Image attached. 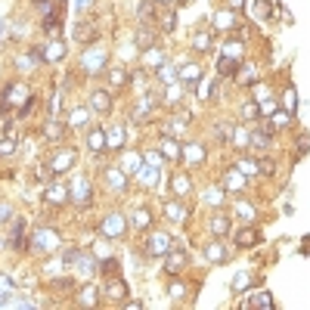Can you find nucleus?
I'll return each instance as SVG.
<instances>
[{
	"instance_id": "obj_16",
	"label": "nucleus",
	"mask_w": 310,
	"mask_h": 310,
	"mask_svg": "<svg viewBox=\"0 0 310 310\" xmlns=\"http://www.w3.org/2000/svg\"><path fill=\"white\" fill-rule=\"evenodd\" d=\"M183 159L192 162V165H202L205 162V146L202 143H186L183 146Z\"/></svg>"
},
{
	"instance_id": "obj_34",
	"label": "nucleus",
	"mask_w": 310,
	"mask_h": 310,
	"mask_svg": "<svg viewBox=\"0 0 310 310\" xmlns=\"http://www.w3.org/2000/svg\"><path fill=\"white\" fill-rule=\"evenodd\" d=\"M109 84H112V87H124V84H127V71H124V68H112V71H109Z\"/></svg>"
},
{
	"instance_id": "obj_8",
	"label": "nucleus",
	"mask_w": 310,
	"mask_h": 310,
	"mask_svg": "<svg viewBox=\"0 0 310 310\" xmlns=\"http://www.w3.org/2000/svg\"><path fill=\"white\" fill-rule=\"evenodd\" d=\"M171 192H174V199H189L192 180H189L186 174H174V177H171Z\"/></svg>"
},
{
	"instance_id": "obj_12",
	"label": "nucleus",
	"mask_w": 310,
	"mask_h": 310,
	"mask_svg": "<svg viewBox=\"0 0 310 310\" xmlns=\"http://www.w3.org/2000/svg\"><path fill=\"white\" fill-rule=\"evenodd\" d=\"M90 102H93V109H96L99 115H109V112H112V93L102 90V87L90 93Z\"/></svg>"
},
{
	"instance_id": "obj_52",
	"label": "nucleus",
	"mask_w": 310,
	"mask_h": 310,
	"mask_svg": "<svg viewBox=\"0 0 310 310\" xmlns=\"http://www.w3.org/2000/svg\"><path fill=\"white\" fill-rule=\"evenodd\" d=\"M183 295H186V289H183L180 282H174V286H171V298H183Z\"/></svg>"
},
{
	"instance_id": "obj_36",
	"label": "nucleus",
	"mask_w": 310,
	"mask_h": 310,
	"mask_svg": "<svg viewBox=\"0 0 310 310\" xmlns=\"http://www.w3.org/2000/svg\"><path fill=\"white\" fill-rule=\"evenodd\" d=\"M289 124H292V112H273L270 127H289Z\"/></svg>"
},
{
	"instance_id": "obj_44",
	"label": "nucleus",
	"mask_w": 310,
	"mask_h": 310,
	"mask_svg": "<svg viewBox=\"0 0 310 310\" xmlns=\"http://www.w3.org/2000/svg\"><path fill=\"white\" fill-rule=\"evenodd\" d=\"M174 19H177L174 13H165V16H159V25H162V31H174V25H177Z\"/></svg>"
},
{
	"instance_id": "obj_40",
	"label": "nucleus",
	"mask_w": 310,
	"mask_h": 310,
	"mask_svg": "<svg viewBox=\"0 0 310 310\" xmlns=\"http://www.w3.org/2000/svg\"><path fill=\"white\" fill-rule=\"evenodd\" d=\"M152 16H155V4H143L140 7V25H149Z\"/></svg>"
},
{
	"instance_id": "obj_21",
	"label": "nucleus",
	"mask_w": 310,
	"mask_h": 310,
	"mask_svg": "<svg viewBox=\"0 0 310 310\" xmlns=\"http://www.w3.org/2000/svg\"><path fill=\"white\" fill-rule=\"evenodd\" d=\"M245 307H273V298H270V292H251L248 298H245Z\"/></svg>"
},
{
	"instance_id": "obj_20",
	"label": "nucleus",
	"mask_w": 310,
	"mask_h": 310,
	"mask_svg": "<svg viewBox=\"0 0 310 310\" xmlns=\"http://www.w3.org/2000/svg\"><path fill=\"white\" fill-rule=\"evenodd\" d=\"M211 232H214V236H226V232H229V217L223 211L211 214Z\"/></svg>"
},
{
	"instance_id": "obj_15",
	"label": "nucleus",
	"mask_w": 310,
	"mask_h": 310,
	"mask_svg": "<svg viewBox=\"0 0 310 310\" xmlns=\"http://www.w3.org/2000/svg\"><path fill=\"white\" fill-rule=\"evenodd\" d=\"M257 242H261V232H257L254 226H245V229L236 232V245H239V248H254Z\"/></svg>"
},
{
	"instance_id": "obj_35",
	"label": "nucleus",
	"mask_w": 310,
	"mask_h": 310,
	"mask_svg": "<svg viewBox=\"0 0 310 310\" xmlns=\"http://www.w3.org/2000/svg\"><path fill=\"white\" fill-rule=\"evenodd\" d=\"M236 168L245 174V177H254V174H261V168H257V162H251V159H239L236 162Z\"/></svg>"
},
{
	"instance_id": "obj_24",
	"label": "nucleus",
	"mask_w": 310,
	"mask_h": 310,
	"mask_svg": "<svg viewBox=\"0 0 310 310\" xmlns=\"http://www.w3.org/2000/svg\"><path fill=\"white\" fill-rule=\"evenodd\" d=\"M62 134H65V124H59L56 118H50V121H47V127H44V137H47L50 143H59V140H62Z\"/></svg>"
},
{
	"instance_id": "obj_9",
	"label": "nucleus",
	"mask_w": 310,
	"mask_h": 310,
	"mask_svg": "<svg viewBox=\"0 0 310 310\" xmlns=\"http://www.w3.org/2000/svg\"><path fill=\"white\" fill-rule=\"evenodd\" d=\"M106 183H109L115 192H124V189H127V171H124V168H109V171H106Z\"/></svg>"
},
{
	"instance_id": "obj_18",
	"label": "nucleus",
	"mask_w": 310,
	"mask_h": 310,
	"mask_svg": "<svg viewBox=\"0 0 310 310\" xmlns=\"http://www.w3.org/2000/svg\"><path fill=\"white\" fill-rule=\"evenodd\" d=\"M131 226H137V229H149V226H152V211H149V208H134V214H131Z\"/></svg>"
},
{
	"instance_id": "obj_1",
	"label": "nucleus",
	"mask_w": 310,
	"mask_h": 310,
	"mask_svg": "<svg viewBox=\"0 0 310 310\" xmlns=\"http://www.w3.org/2000/svg\"><path fill=\"white\" fill-rule=\"evenodd\" d=\"M56 245H59V232H56V229H47V226H41V229H37L34 236H31V248H34V251H41V254L53 251Z\"/></svg>"
},
{
	"instance_id": "obj_56",
	"label": "nucleus",
	"mask_w": 310,
	"mask_h": 310,
	"mask_svg": "<svg viewBox=\"0 0 310 310\" xmlns=\"http://www.w3.org/2000/svg\"><path fill=\"white\" fill-rule=\"evenodd\" d=\"M155 4H171V0H155Z\"/></svg>"
},
{
	"instance_id": "obj_22",
	"label": "nucleus",
	"mask_w": 310,
	"mask_h": 310,
	"mask_svg": "<svg viewBox=\"0 0 310 310\" xmlns=\"http://www.w3.org/2000/svg\"><path fill=\"white\" fill-rule=\"evenodd\" d=\"M90 192H93V186L87 183V180H81V183H77V192H74V205L77 208H84V205H90Z\"/></svg>"
},
{
	"instance_id": "obj_23",
	"label": "nucleus",
	"mask_w": 310,
	"mask_h": 310,
	"mask_svg": "<svg viewBox=\"0 0 310 310\" xmlns=\"http://www.w3.org/2000/svg\"><path fill=\"white\" fill-rule=\"evenodd\" d=\"M106 146H109V143H106V134H102L99 127H93V131L87 134V149H90V152H102Z\"/></svg>"
},
{
	"instance_id": "obj_39",
	"label": "nucleus",
	"mask_w": 310,
	"mask_h": 310,
	"mask_svg": "<svg viewBox=\"0 0 310 310\" xmlns=\"http://www.w3.org/2000/svg\"><path fill=\"white\" fill-rule=\"evenodd\" d=\"M16 152V137H4V140H0V159H4V155H13Z\"/></svg>"
},
{
	"instance_id": "obj_27",
	"label": "nucleus",
	"mask_w": 310,
	"mask_h": 310,
	"mask_svg": "<svg viewBox=\"0 0 310 310\" xmlns=\"http://www.w3.org/2000/svg\"><path fill=\"white\" fill-rule=\"evenodd\" d=\"M146 56H143V68H155V65H162V59H165V53L162 50H155V47H149V50H143Z\"/></svg>"
},
{
	"instance_id": "obj_45",
	"label": "nucleus",
	"mask_w": 310,
	"mask_h": 310,
	"mask_svg": "<svg viewBox=\"0 0 310 310\" xmlns=\"http://www.w3.org/2000/svg\"><path fill=\"white\" fill-rule=\"evenodd\" d=\"M217 71L220 74H232V71H236V65H232V59H229V53L220 59V65H217Z\"/></svg>"
},
{
	"instance_id": "obj_5",
	"label": "nucleus",
	"mask_w": 310,
	"mask_h": 310,
	"mask_svg": "<svg viewBox=\"0 0 310 310\" xmlns=\"http://www.w3.org/2000/svg\"><path fill=\"white\" fill-rule=\"evenodd\" d=\"M186 264H189V254L183 251V248H171L168 254H165V270L171 276H180L183 270H186Z\"/></svg>"
},
{
	"instance_id": "obj_17",
	"label": "nucleus",
	"mask_w": 310,
	"mask_h": 310,
	"mask_svg": "<svg viewBox=\"0 0 310 310\" xmlns=\"http://www.w3.org/2000/svg\"><path fill=\"white\" fill-rule=\"evenodd\" d=\"M134 41H137V47H140V50H149V47H155V31H152V28H146V25H140V28H137V34H134Z\"/></svg>"
},
{
	"instance_id": "obj_33",
	"label": "nucleus",
	"mask_w": 310,
	"mask_h": 310,
	"mask_svg": "<svg viewBox=\"0 0 310 310\" xmlns=\"http://www.w3.org/2000/svg\"><path fill=\"white\" fill-rule=\"evenodd\" d=\"M87 118H90V112H87V109H74V112H71V118H68V127H84Z\"/></svg>"
},
{
	"instance_id": "obj_3",
	"label": "nucleus",
	"mask_w": 310,
	"mask_h": 310,
	"mask_svg": "<svg viewBox=\"0 0 310 310\" xmlns=\"http://www.w3.org/2000/svg\"><path fill=\"white\" fill-rule=\"evenodd\" d=\"M124 229H127V223H124L121 214H106L102 223H99V232H102L106 239H121V236H124Z\"/></svg>"
},
{
	"instance_id": "obj_26",
	"label": "nucleus",
	"mask_w": 310,
	"mask_h": 310,
	"mask_svg": "<svg viewBox=\"0 0 310 310\" xmlns=\"http://www.w3.org/2000/svg\"><path fill=\"white\" fill-rule=\"evenodd\" d=\"M62 56H65V44L62 41H50V47L44 50V62H56Z\"/></svg>"
},
{
	"instance_id": "obj_32",
	"label": "nucleus",
	"mask_w": 310,
	"mask_h": 310,
	"mask_svg": "<svg viewBox=\"0 0 310 310\" xmlns=\"http://www.w3.org/2000/svg\"><path fill=\"white\" fill-rule=\"evenodd\" d=\"M74 37H77V41H84V37H87V41H93V37H96V28H93V22H81V25L74 28Z\"/></svg>"
},
{
	"instance_id": "obj_41",
	"label": "nucleus",
	"mask_w": 310,
	"mask_h": 310,
	"mask_svg": "<svg viewBox=\"0 0 310 310\" xmlns=\"http://www.w3.org/2000/svg\"><path fill=\"white\" fill-rule=\"evenodd\" d=\"M99 270H102L106 276H118V261L109 257V261H102V264H99Z\"/></svg>"
},
{
	"instance_id": "obj_50",
	"label": "nucleus",
	"mask_w": 310,
	"mask_h": 310,
	"mask_svg": "<svg viewBox=\"0 0 310 310\" xmlns=\"http://www.w3.org/2000/svg\"><path fill=\"white\" fill-rule=\"evenodd\" d=\"M146 162H149L152 168H162V155H159V152H149V155H146Z\"/></svg>"
},
{
	"instance_id": "obj_31",
	"label": "nucleus",
	"mask_w": 310,
	"mask_h": 310,
	"mask_svg": "<svg viewBox=\"0 0 310 310\" xmlns=\"http://www.w3.org/2000/svg\"><path fill=\"white\" fill-rule=\"evenodd\" d=\"M199 77H202V68H199V65H186V68L180 71V81H183V84H196Z\"/></svg>"
},
{
	"instance_id": "obj_6",
	"label": "nucleus",
	"mask_w": 310,
	"mask_h": 310,
	"mask_svg": "<svg viewBox=\"0 0 310 310\" xmlns=\"http://www.w3.org/2000/svg\"><path fill=\"white\" fill-rule=\"evenodd\" d=\"M44 202H47V205H53V208H59V205L71 202V192H68V186H65V183H50V186H47V192H44Z\"/></svg>"
},
{
	"instance_id": "obj_25",
	"label": "nucleus",
	"mask_w": 310,
	"mask_h": 310,
	"mask_svg": "<svg viewBox=\"0 0 310 310\" xmlns=\"http://www.w3.org/2000/svg\"><path fill=\"white\" fill-rule=\"evenodd\" d=\"M205 257H208L211 264H223V261H226V248H223L220 242H211V245H205Z\"/></svg>"
},
{
	"instance_id": "obj_54",
	"label": "nucleus",
	"mask_w": 310,
	"mask_h": 310,
	"mask_svg": "<svg viewBox=\"0 0 310 310\" xmlns=\"http://www.w3.org/2000/svg\"><path fill=\"white\" fill-rule=\"evenodd\" d=\"M177 96H180V90H177V87H171V90H168V96H165V99H168V102H177Z\"/></svg>"
},
{
	"instance_id": "obj_43",
	"label": "nucleus",
	"mask_w": 310,
	"mask_h": 310,
	"mask_svg": "<svg viewBox=\"0 0 310 310\" xmlns=\"http://www.w3.org/2000/svg\"><path fill=\"white\" fill-rule=\"evenodd\" d=\"M232 25H236L232 13H220V16H217V22H214V28H232Z\"/></svg>"
},
{
	"instance_id": "obj_7",
	"label": "nucleus",
	"mask_w": 310,
	"mask_h": 310,
	"mask_svg": "<svg viewBox=\"0 0 310 310\" xmlns=\"http://www.w3.org/2000/svg\"><path fill=\"white\" fill-rule=\"evenodd\" d=\"M162 211L168 214V220H171V223H183V220L189 217V208L183 205V199H177V202H165V205H162Z\"/></svg>"
},
{
	"instance_id": "obj_19",
	"label": "nucleus",
	"mask_w": 310,
	"mask_h": 310,
	"mask_svg": "<svg viewBox=\"0 0 310 310\" xmlns=\"http://www.w3.org/2000/svg\"><path fill=\"white\" fill-rule=\"evenodd\" d=\"M159 149H162L165 159H180V155H183V149L177 146L174 137H162V140H159Z\"/></svg>"
},
{
	"instance_id": "obj_2",
	"label": "nucleus",
	"mask_w": 310,
	"mask_h": 310,
	"mask_svg": "<svg viewBox=\"0 0 310 310\" xmlns=\"http://www.w3.org/2000/svg\"><path fill=\"white\" fill-rule=\"evenodd\" d=\"M143 251H146L149 257L168 254V251H171V236H168V232H149V239L143 242Z\"/></svg>"
},
{
	"instance_id": "obj_13",
	"label": "nucleus",
	"mask_w": 310,
	"mask_h": 310,
	"mask_svg": "<svg viewBox=\"0 0 310 310\" xmlns=\"http://www.w3.org/2000/svg\"><path fill=\"white\" fill-rule=\"evenodd\" d=\"M10 245L13 248H25V217H16L13 220V226H10Z\"/></svg>"
},
{
	"instance_id": "obj_46",
	"label": "nucleus",
	"mask_w": 310,
	"mask_h": 310,
	"mask_svg": "<svg viewBox=\"0 0 310 310\" xmlns=\"http://www.w3.org/2000/svg\"><path fill=\"white\" fill-rule=\"evenodd\" d=\"M254 77H257V71H254V65H245V71L239 74V81H242V84H248V81H254Z\"/></svg>"
},
{
	"instance_id": "obj_55",
	"label": "nucleus",
	"mask_w": 310,
	"mask_h": 310,
	"mask_svg": "<svg viewBox=\"0 0 310 310\" xmlns=\"http://www.w3.org/2000/svg\"><path fill=\"white\" fill-rule=\"evenodd\" d=\"M242 4H245V0H229V7H232V10H239Z\"/></svg>"
},
{
	"instance_id": "obj_30",
	"label": "nucleus",
	"mask_w": 310,
	"mask_h": 310,
	"mask_svg": "<svg viewBox=\"0 0 310 310\" xmlns=\"http://www.w3.org/2000/svg\"><path fill=\"white\" fill-rule=\"evenodd\" d=\"M106 143H109V149H121V146H124V131H121V127H112V131L106 134Z\"/></svg>"
},
{
	"instance_id": "obj_29",
	"label": "nucleus",
	"mask_w": 310,
	"mask_h": 310,
	"mask_svg": "<svg viewBox=\"0 0 310 310\" xmlns=\"http://www.w3.org/2000/svg\"><path fill=\"white\" fill-rule=\"evenodd\" d=\"M192 50H196V53H208L211 50V34L208 31H199L196 37H192Z\"/></svg>"
},
{
	"instance_id": "obj_48",
	"label": "nucleus",
	"mask_w": 310,
	"mask_h": 310,
	"mask_svg": "<svg viewBox=\"0 0 310 310\" xmlns=\"http://www.w3.org/2000/svg\"><path fill=\"white\" fill-rule=\"evenodd\" d=\"M214 137H217V140H232V131H229L226 124H220V127L214 131Z\"/></svg>"
},
{
	"instance_id": "obj_28",
	"label": "nucleus",
	"mask_w": 310,
	"mask_h": 310,
	"mask_svg": "<svg viewBox=\"0 0 310 310\" xmlns=\"http://www.w3.org/2000/svg\"><path fill=\"white\" fill-rule=\"evenodd\" d=\"M143 162H146V159H143V155H137V152H131V155H127V159H124V165H121V168H124L127 174H140V171H143Z\"/></svg>"
},
{
	"instance_id": "obj_53",
	"label": "nucleus",
	"mask_w": 310,
	"mask_h": 310,
	"mask_svg": "<svg viewBox=\"0 0 310 310\" xmlns=\"http://www.w3.org/2000/svg\"><path fill=\"white\" fill-rule=\"evenodd\" d=\"M232 289H239V292H242V289H248V276H245V273H242V276H239V279H236V282H232Z\"/></svg>"
},
{
	"instance_id": "obj_51",
	"label": "nucleus",
	"mask_w": 310,
	"mask_h": 310,
	"mask_svg": "<svg viewBox=\"0 0 310 310\" xmlns=\"http://www.w3.org/2000/svg\"><path fill=\"white\" fill-rule=\"evenodd\" d=\"M7 220H10V205L0 202V223H7Z\"/></svg>"
},
{
	"instance_id": "obj_14",
	"label": "nucleus",
	"mask_w": 310,
	"mask_h": 310,
	"mask_svg": "<svg viewBox=\"0 0 310 310\" xmlns=\"http://www.w3.org/2000/svg\"><path fill=\"white\" fill-rule=\"evenodd\" d=\"M270 137H273V127H270V124H267L264 131H251V134H248V146L261 152V149L270 146Z\"/></svg>"
},
{
	"instance_id": "obj_49",
	"label": "nucleus",
	"mask_w": 310,
	"mask_h": 310,
	"mask_svg": "<svg viewBox=\"0 0 310 310\" xmlns=\"http://www.w3.org/2000/svg\"><path fill=\"white\" fill-rule=\"evenodd\" d=\"M236 211H239V214H242L245 220H251V217H254V211H251L248 205H242V202H236Z\"/></svg>"
},
{
	"instance_id": "obj_38",
	"label": "nucleus",
	"mask_w": 310,
	"mask_h": 310,
	"mask_svg": "<svg viewBox=\"0 0 310 310\" xmlns=\"http://www.w3.org/2000/svg\"><path fill=\"white\" fill-rule=\"evenodd\" d=\"M257 115H261V102H245V106H242V118H245V121H254Z\"/></svg>"
},
{
	"instance_id": "obj_11",
	"label": "nucleus",
	"mask_w": 310,
	"mask_h": 310,
	"mask_svg": "<svg viewBox=\"0 0 310 310\" xmlns=\"http://www.w3.org/2000/svg\"><path fill=\"white\" fill-rule=\"evenodd\" d=\"M223 189L226 192H242L245 189V174L236 168V171H226L223 174Z\"/></svg>"
},
{
	"instance_id": "obj_37",
	"label": "nucleus",
	"mask_w": 310,
	"mask_h": 310,
	"mask_svg": "<svg viewBox=\"0 0 310 310\" xmlns=\"http://www.w3.org/2000/svg\"><path fill=\"white\" fill-rule=\"evenodd\" d=\"M84 295H77V304H99V295H96V289L93 286H87V289H81Z\"/></svg>"
},
{
	"instance_id": "obj_10",
	"label": "nucleus",
	"mask_w": 310,
	"mask_h": 310,
	"mask_svg": "<svg viewBox=\"0 0 310 310\" xmlns=\"http://www.w3.org/2000/svg\"><path fill=\"white\" fill-rule=\"evenodd\" d=\"M106 298H112V301H124V298H127V286L121 282V276H109V282H106Z\"/></svg>"
},
{
	"instance_id": "obj_47",
	"label": "nucleus",
	"mask_w": 310,
	"mask_h": 310,
	"mask_svg": "<svg viewBox=\"0 0 310 310\" xmlns=\"http://www.w3.org/2000/svg\"><path fill=\"white\" fill-rule=\"evenodd\" d=\"M257 168H261V174H264V177H270V174H273V168H276V165L270 162V159H261V162H257Z\"/></svg>"
},
{
	"instance_id": "obj_42",
	"label": "nucleus",
	"mask_w": 310,
	"mask_h": 310,
	"mask_svg": "<svg viewBox=\"0 0 310 310\" xmlns=\"http://www.w3.org/2000/svg\"><path fill=\"white\" fill-rule=\"evenodd\" d=\"M254 16L257 19H270V4L267 0H254Z\"/></svg>"
},
{
	"instance_id": "obj_4",
	"label": "nucleus",
	"mask_w": 310,
	"mask_h": 310,
	"mask_svg": "<svg viewBox=\"0 0 310 310\" xmlns=\"http://www.w3.org/2000/svg\"><path fill=\"white\" fill-rule=\"evenodd\" d=\"M74 162H77V149L65 146L62 152H56V155H53L50 168H53V174H65V171H71V168H74Z\"/></svg>"
}]
</instances>
